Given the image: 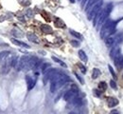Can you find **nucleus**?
Segmentation results:
<instances>
[{
	"mask_svg": "<svg viewBox=\"0 0 123 114\" xmlns=\"http://www.w3.org/2000/svg\"><path fill=\"white\" fill-rule=\"evenodd\" d=\"M108 67H109V71H110V72L112 73V75H113V77H114V79H116V72H115V71L113 70V67L109 65L108 66Z\"/></svg>",
	"mask_w": 123,
	"mask_h": 114,
	"instance_id": "27",
	"label": "nucleus"
},
{
	"mask_svg": "<svg viewBox=\"0 0 123 114\" xmlns=\"http://www.w3.org/2000/svg\"><path fill=\"white\" fill-rule=\"evenodd\" d=\"M105 43L107 45V47H115V45H116V39L114 36L110 35L108 37L105 38Z\"/></svg>",
	"mask_w": 123,
	"mask_h": 114,
	"instance_id": "8",
	"label": "nucleus"
},
{
	"mask_svg": "<svg viewBox=\"0 0 123 114\" xmlns=\"http://www.w3.org/2000/svg\"><path fill=\"white\" fill-rule=\"evenodd\" d=\"M27 36H28V39H29L30 41H31V42H33V43H39V39H38V37H37L35 34L29 32V33L27 34Z\"/></svg>",
	"mask_w": 123,
	"mask_h": 114,
	"instance_id": "13",
	"label": "nucleus"
},
{
	"mask_svg": "<svg viewBox=\"0 0 123 114\" xmlns=\"http://www.w3.org/2000/svg\"><path fill=\"white\" fill-rule=\"evenodd\" d=\"M52 60H54L56 63H59V64L62 66V67H66V65H65L63 62H62V61H61L59 58H57V57H55V56H52Z\"/></svg>",
	"mask_w": 123,
	"mask_h": 114,
	"instance_id": "23",
	"label": "nucleus"
},
{
	"mask_svg": "<svg viewBox=\"0 0 123 114\" xmlns=\"http://www.w3.org/2000/svg\"><path fill=\"white\" fill-rule=\"evenodd\" d=\"M26 82H27V85H28V89L30 90L34 87L35 86V81L30 76V75H27L26 76Z\"/></svg>",
	"mask_w": 123,
	"mask_h": 114,
	"instance_id": "7",
	"label": "nucleus"
},
{
	"mask_svg": "<svg viewBox=\"0 0 123 114\" xmlns=\"http://www.w3.org/2000/svg\"><path fill=\"white\" fill-rule=\"evenodd\" d=\"M101 4H102V2H101V0H100L96 5H94L93 7H92V9L90 10V12H89V14H88V19L89 20H92L95 16H96V14L101 11Z\"/></svg>",
	"mask_w": 123,
	"mask_h": 114,
	"instance_id": "4",
	"label": "nucleus"
},
{
	"mask_svg": "<svg viewBox=\"0 0 123 114\" xmlns=\"http://www.w3.org/2000/svg\"><path fill=\"white\" fill-rule=\"evenodd\" d=\"M69 32H70V34H72L73 36H75L76 38H79V39H82V35L81 34V33H79V32H77V31H73V30H70L69 31Z\"/></svg>",
	"mask_w": 123,
	"mask_h": 114,
	"instance_id": "20",
	"label": "nucleus"
},
{
	"mask_svg": "<svg viewBox=\"0 0 123 114\" xmlns=\"http://www.w3.org/2000/svg\"><path fill=\"white\" fill-rule=\"evenodd\" d=\"M11 42H12L13 44H15L16 46H19V47H22V48H27V49H30V48L28 44L24 43V42H22V41H19V40H17V39H14V38L11 39Z\"/></svg>",
	"mask_w": 123,
	"mask_h": 114,
	"instance_id": "9",
	"label": "nucleus"
},
{
	"mask_svg": "<svg viewBox=\"0 0 123 114\" xmlns=\"http://www.w3.org/2000/svg\"><path fill=\"white\" fill-rule=\"evenodd\" d=\"M16 70L17 71H22V70H30V57H28V56H26V55H24V56H22L20 59H19V61H18V63H17V65H16Z\"/></svg>",
	"mask_w": 123,
	"mask_h": 114,
	"instance_id": "2",
	"label": "nucleus"
},
{
	"mask_svg": "<svg viewBox=\"0 0 123 114\" xmlns=\"http://www.w3.org/2000/svg\"><path fill=\"white\" fill-rule=\"evenodd\" d=\"M58 88V84H57V81H50V91L52 93H54L55 91L57 90Z\"/></svg>",
	"mask_w": 123,
	"mask_h": 114,
	"instance_id": "16",
	"label": "nucleus"
},
{
	"mask_svg": "<svg viewBox=\"0 0 123 114\" xmlns=\"http://www.w3.org/2000/svg\"><path fill=\"white\" fill-rule=\"evenodd\" d=\"M41 65V60L36 57V56H32L30 58V67L31 70H37Z\"/></svg>",
	"mask_w": 123,
	"mask_h": 114,
	"instance_id": "5",
	"label": "nucleus"
},
{
	"mask_svg": "<svg viewBox=\"0 0 123 114\" xmlns=\"http://www.w3.org/2000/svg\"><path fill=\"white\" fill-rule=\"evenodd\" d=\"M107 104L110 107H113V106H116L118 104V100L116 99L115 97H109L108 100H107Z\"/></svg>",
	"mask_w": 123,
	"mask_h": 114,
	"instance_id": "10",
	"label": "nucleus"
},
{
	"mask_svg": "<svg viewBox=\"0 0 123 114\" xmlns=\"http://www.w3.org/2000/svg\"><path fill=\"white\" fill-rule=\"evenodd\" d=\"M88 1H89V0H82V7H84V6H85V4H86Z\"/></svg>",
	"mask_w": 123,
	"mask_h": 114,
	"instance_id": "32",
	"label": "nucleus"
},
{
	"mask_svg": "<svg viewBox=\"0 0 123 114\" xmlns=\"http://www.w3.org/2000/svg\"><path fill=\"white\" fill-rule=\"evenodd\" d=\"M122 78H123V74H122Z\"/></svg>",
	"mask_w": 123,
	"mask_h": 114,
	"instance_id": "35",
	"label": "nucleus"
},
{
	"mask_svg": "<svg viewBox=\"0 0 123 114\" xmlns=\"http://www.w3.org/2000/svg\"><path fill=\"white\" fill-rule=\"evenodd\" d=\"M68 81H70L69 76H68V75H66V74L61 73V75H60V77H59V79H58V81H57V84H58V88H59V87H61L62 86H63V85H64L66 82H68Z\"/></svg>",
	"mask_w": 123,
	"mask_h": 114,
	"instance_id": "6",
	"label": "nucleus"
},
{
	"mask_svg": "<svg viewBox=\"0 0 123 114\" xmlns=\"http://www.w3.org/2000/svg\"><path fill=\"white\" fill-rule=\"evenodd\" d=\"M116 21H113L111 19H106V21L103 23L101 27V38H106L110 35H113L116 32Z\"/></svg>",
	"mask_w": 123,
	"mask_h": 114,
	"instance_id": "1",
	"label": "nucleus"
},
{
	"mask_svg": "<svg viewBox=\"0 0 123 114\" xmlns=\"http://www.w3.org/2000/svg\"><path fill=\"white\" fill-rule=\"evenodd\" d=\"M48 67H50V64H49V63H44V64L42 65V67H41V70H42V71L45 73V72H46V71L48 70Z\"/></svg>",
	"mask_w": 123,
	"mask_h": 114,
	"instance_id": "21",
	"label": "nucleus"
},
{
	"mask_svg": "<svg viewBox=\"0 0 123 114\" xmlns=\"http://www.w3.org/2000/svg\"><path fill=\"white\" fill-rule=\"evenodd\" d=\"M74 74H75V76L77 77V79H78V80L81 82V84H84V81H83V79H82V77H81V76H80V75H79L77 72H74Z\"/></svg>",
	"mask_w": 123,
	"mask_h": 114,
	"instance_id": "29",
	"label": "nucleus"
},
{
	"mask_svg": "<svg viewBox=\"0 0 123 114\" xmlns=\"http://www.w3.org/2000/svg\"><path fill=\"white\" fill-rule=\"evenodd\" d=\"M110 86H111V87L114 88V89H116V88H117L116 84V82H115L114 80H111V81H110Z\"/></svg>",
	"mask_w": 123,
	"mask_h": 114,
	"instance_id": "30",
	"label": "nucleus"
},
{
	"mask_svg": "<svg viewBox=\"0 0 123 114\" xmlns=\"http://www.w3.org/2000/svg\"><path fill=\"white\" fill-rule=\"evenodd\" d=\"M100 75H101L100 70H98V68H94L93 72H92V78H93V79H97Z\"/></svg>",
	"mask_w": 123,
	"mask_h": 114,
	"instance_id": "19",
	"label": "nucleus"
},
{
	"mask_svg": "<svg viewBox=\"0 0 123 114\" xmlns=\"http://www.w3.org/2000/svg\"><path fill=\"white\" fill-rule=\"evenodd\" d=\"M98 88H100L101 91L106 90V88H107V85H106V83H105V82H101L100 84H98Z\"/></svg>",
	"mask_w": 123,
	"mask_h": 114,
	"instance_id": "22",
	"label": "nucleus"
},
{
	"mask_svg": "<svg viewBox=\"0 0 123 114\" xmlns=\"http://www.w3.org/2000/svg\"><path fill=\"white\" fill-rule=\"evenodd\" d=\"M70 2H71V3H74V2H75V0H70Z\"/></svg>",
	"mask_w": 123,
	"mask_h": 114,
	"instance_id": "34",
	"label": "nucleus"
},
{
	"mask_svg": "<svg viewBox=\"0 0 123 114\" xmlns=\"http://www.w3.org/2000/svg\"><path fill=\"white\" fill-rule=\"evenodd\" d=\"M54 24H55V26H56L57 28H64V27H65V25H64L63 21V20H61L60 18H56V19H55Z\"/></svg>",
	"mask_w": 123,
	"mask_h": 114,
	"instance_id": "15",
	"label": "nucleus"
},
{
	"mask_svg": "<svg viewBox=\"0 0 123 114\" xmlns=\"http://www.w3.org/2000/svg\"><path fill=\"white\" fill-rule=\"evenodd\" d=\"M41 30L45 33H52V31H53L51 27L48 25H41Z\"/></svg>",
	"mask_w": 123,
	"mask_h": 114,
	"instance_id": "12",
	"label": "nucleus"
},
{
	"mask_svg": "<svg viewBox=\"0 0 123 114\" xmlns=\"http://www.w3.org/2000/svg\"><path fill=\"white\" fill-rule=\"evenodd\" d=\"M119 48L118 47H115V48H113V50L111 51V52H110V56L112 57V58H115L116 56H117V55H119Z\"/></svg>",
	"mask_w": 123,
	"mask_h": 114,
	"instance_id": "17",
	"label": "nucleus"
},
{
	"mask_svg": "<svg viewBox=\"0 0 123 114\" xmlns=\"http://www.w3.org/2000/svg\"><path fill=\"white\" fill-rule=\"evenodd\" d=\"M78 67H80V70L82 71V72L83 74L86 73V67H85L83 65H82V64H78Z\"/></svg>",
	"mask_w": 123,
	"mask_h": 114,
	"instance_id": "26",
	"label": "nucleus"
},
{
	"mask_svg": "<svg viewBox=\"0 0 123 114\" xmlns=\"http://www.w3.org/2000/svg\"><path fill=\"white\" fill-rule=\"evenodd\" d=\"M71 45L73 46V47L78 48L79 46H80V43H79L78 41H76V40H72V41H71Z\"/></svg>",
	"mask_w": 123,
	"mask_h": 114,
	"instance_id": "28",
	"label": "nucleus"
},
{
	"mask_svg": "<svg viewBox=\"0 0 123 114\" xmlns=\"http://www.w3.org/2000/svg\"><path fill=\"white\" fill-rule=\"evenodd\" d=\"M17 63H18V57H17V56H13V57L11 58V67H15L16 65H17Z\"/></svg>",
	"mask_w": 123,
	"mask_h": 114,
	"instance_id": "24",
	"label": "nucleus"
},
{
	"mask_svg": "<svg viewBox=\"0 0 123 114\" xmlns=\"http://www.w3.org/2000/svg\"><path fill=\"white\" fill-rule=\"evenodd\" d=\"M101 92H102V91H100V90H97V89H94V94L96 96H97V97H100L101 95Z\"/></svg>",
	"mask_w": 123,
	"mask_h": 114,
	"instance_id": "31",
	"label": "nucleus"
},
{
	"mask_svg": "<svg viewBox=\"0 0 123 114\" xmlns=\"http://www.w3.org/2000/svg\"><path fill=\"white\" fill-rule=\"evenodd\" d=\"M98 1H100V0H89V1L87 2V5L85 6V11L88 12L89 10H91L92 9L91 7H93L94 5H96Z\"/></svg>",
	"mask_w": 123,
	"mask_h": 114,
	"instance_id": "11",
	"label": "nucleus"
},
{
	"mask_svg": "<svg viewBox=\"0 0 123 114\" xmlns=\"http://www.w3.org/2000/svg\"><path fill=\"white\" fill-rule=\"evenodd\" d=\"M121 68H123V59L121 61V65H120V70H121Z\"/></svg>",
	"mask_w": 123,
	"mask_h": 114,
	"instance_id": "33",
	"label": "nucleus"
},
{
	"mask_svg": "<svg viewBox=\"0 0 123 114\" xmlns=\"http://www.w3.org/2000/svg\"><path fill=\"white\" fill-rule=\"evenodd\" d=\"M123 57L120 56V55H117L115 57V65L117 68H120V65H121V61H122Z\"/></svg>",
	"mask_w": 123,
	"mask_h": 114,
	"instance_id": "18",
	"label": "nucleus"
},
{
	"mask_svg": "<svg viewBox=\"0 0 123 114\" xmlns=\"http://www.w3.org/2000/svg\"><path fill=\"white\" fill-rule=\"evenodd\" d=\"M10 53H11V52H10V51H1V52H0V60H1V59H3V58H5L6 56H8Z\"/></svg>",
	"mask_w": 123,
	"mask_h": 114,
	"instance_id": "25",
	"label": "nucleus"
},
{
	"mask_svg": "<svg viewBox=\"0 0 123 114\" xmlns=\"http://www.w3.org/2000/svg\"><path fill=\"white\" fill-rule=\"evenodd\" d=\"M79 57L81 58V60L82 61V62H84V63H86L87 62V60H88V58H87V55H86V53L83 51H79Z\"/></svg>",
	"mask_w": 123,
	"mask_h": 114,
	"instance_id": "14",
	"label": "nucleus"
},
{
	"mask_svg": "<svg viewBox=\"0 0 123 114\" xmlns=\"http://www.w3.org/2000/svg\"><path fill=\"white\" fill-rule=\"evenodd\" d=\"M112 10H113V4H111V3H109L104 9H103V11H102V15H101V20L98 21V23H97V29H100V27L101 26H102L103 25V23L106 21V19L108 18V16H109V14L111 13V12H112Z\"/></svg>",
	"mask_w": 123,
	"mask_h": 114,
	"instance_id": "3",
	"label": "nucleus"
}]
</instances>
